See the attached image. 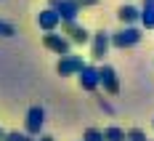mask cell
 Masks as SVG:
<instances>
[{"mask_svg":"<svg viewBox=\"0 0 154 141\" xmlns=\"http://www.w3.org/2000/svg\"><path fill=\"white\" fill-rule=\"evenodd\" d=\"M82 141H104V130H98V128H88V130L82 133Z\"/></svg>","mask_w":154,"mask_h":141,"instance_id":"2e32d148","label":"cell"},{"mask_svg":"<svg viewBox=\"0 0 154 141\" xmlns=\"http://www.w3.org/2000/svg\"><path fill=\"white\" fill-rule=\"evenodd\" d=\"M77 77H80L82 91H96V88L101 85V75H98V69H96V67H91V64H88V67H85Z\"/></svg>","mask_w":154,"mask_h":141,"instance_id":"52a82bcc","label":"cell"},{"mask_svg":"<svg viewBox=\"0 0 154 141\" xmlns=\"http://www.w3.org/2000/svg\"><path fill=\"white\" fill-rule=\"evenodd\" d=\"M37 141H56V139H53V136H40Z\"/></svg>","mask_w":154,"mask_h":141,"instance_id":"44dd1931","label":"cell"},{"mask_svg":"<svg viewBox=\"0 0 154 141\" xmlns=\"http://www.w3.org/2000/svg\"><path fill=\"white\" fill-rule=\"evenodd\" d=\"M98 0H77V5H96Z\"/></svg>","mask_w":154,"mask_h":141,"instance_id":"d6986e66","label":"cell"},{"mask_svg":"<svg viewBox=\"0 0 154 141\" xmlns=\"http://www.w3.org/2000/svg\"><path fill=\"white\" fill-rule=\"evenodd\" d=\"M59 19H61V16L56 14V11H43L40 19H37V24H40L45 32H53L56 27H59Z\"/></svg>","mask_w":154,"mask_h":141,"instance_id":"30bf717a","label":"cell"},{"mask_svg":"<svg viewBox=\"0 0 154 141\" xmlns=\"http://www.w3.org/2000/svg\"><path fill=\"white\" fill-rule=\"evenodd\" d=\"M128 141H149V136H146L143 128H130L128 130Z\"/></svg>","mask_w":154,"mask_h":141,"instance_id":"9a60e30c","label":"cell"},{"mask_svg":"<svg viewBox=\"0 0 154 141\" xmlns=\"http://www.w3.org/2000/svg\"><path fill=\"white\" fill-rule=\"evenodd\" d=\"M14 35H16V27H14V24L0 21V37H14Z\"/></svg>","mask_w":154,"mask_h":141,"instance_id":"e0dca14e","label":"cell"},{"mask_svg":"<svg viewBox=\"0 0 154 141\" xmlns=\"http://www.w3.org/2000/svg\"><path fill=\"white\" fill-rule=\"evenodd\" d=\"M43 123H45L43 107H29V109H27V117H24V133L37 136V133L43 130Z\"/></svg>","mask_w":154,"mask_h":141,"instance_id":"3957f363","label":"cell"},{"mask_svg":"<svg viewBox=\"0 0 154 141\" xmlns=\"http://www.w3.org/2000/svg\"><path fill=\"white\" fill-rule=\"evenodd\" d=\"M98 75H101V88H104L109 96H117V93H120V77H117V69H114L112 64L98 67Z\"/></svg>","mask_w":154,"mask_h":141,"instance_id":"7a4b0ae2","label":"cell"},{"mask_svg":"<svg viewBox=\"0 0 154 141\" xmlns=\"http://www.w3.org/2000/svg\"><path fill=\"white\" fill-rule=\"evenodd\" d=\"M143 3H154V0H143Z\"/></svg>","mask_w":154,"mask_h":141,"instance_id":"603a6c76","label":"cell"},{"mask_svg":"<svg viewBox=\"0 0 154 141\" xmlns=\"http://www.w3.org/2000/svg\"><path fill=\"white\" fill-rule=\"evenodd\" d=\"M109 45H112V37H109V32H96V37L91 40V56L96 61H104L109 53Z\"/></svg>","mask_w":154,"mask_h":141,"instance_id":"5b68a950","label":"cell"},{"mask_svg":"<svg viewBox=\"0 0 154 141\" xmlns=\"http://www.w3.org/2000/svg\"><path fill=\"white\" fill-rule=\"evenodd\" d=\"M3 139H5V133H3V130H0V141H3Z\"/></svg>","mask_w":154,"mask_h":141,"instance_id":"7402d4cb","label":"cell"},{"mask_svg":"<svg viewBox=\"0 0 154 141\" xmlns=\"http://www.w3.org/2000/svg\"><path fill=\"white\" fill-rule=\"evenodd\" d=\"M149 141H152V139H149Z\"/></svg>","mask_w":154,"mask_h":141,"instance_id":"cb8c5ba5","label":"cell"},{"mask_svg":"<svg viewBox=\"0 0 154 141\" xmlns=\"http://www.w3.org/2000/svg\"><path fill=\"white\" fill-rule=\"evenodd\" d=\"M88 64L82 61L80 56H61V61H59V67H56V72L61 75V77H72V75H80L82 69H85Z\"/></svg>","mask_w":154,"mask_h":141,"instance_id":"277c9868","label":"cell"},{"mask_svg":"<svg viewBox=\"0 0 154 141\" xmlns=\"http://www.w3.org/2000/svg\"><path fill=\"white\" fill-rule=\"evenodd\" d=\"M98 101H101V109H104V112H109V114L114 112V109H112V107H109V104H106V99H104V96H98Z\"/></svg>","mask_w":154,"mask_h":141,"instance_id":"ac0fdd59","label":"cell"},{"mask_svg":"<svg viewBox=\"0 0 154 141\" xmlns=\"http://www.w3.org/2000/svg\"><path fill=\"white\" fill-rule=\"evenodd\" d=\"M64 30H66V35H69V40H75L77 45L88 43V30H82L80 24H75V21H69V24H64Z\"/></svg>","mask_w":154,"mask_h":141,"instance_id":"9c48e42d","label":"cell"},{"mask_svg":"<svg viewBox=\"0 0 154 141\" xmlns=\"http://www.w3.org/2000/svg\"><path fill=\"white\" fill-rule=\"evenodd\" d=\"M77 8H80V5H77L75 0H64L61 5L56 8V14L61 16V19H66V24H69V21H75V19H77Z\"/></svg>","mask_w":154,"mask_h":141,"instance_id":"8fae6325","label":"cell"},{"mask_svg":"<svg viewBox=\"0 0 154 141\" xmlns=\"http://www.w3.org/2000/svg\"><path fill=\"white\" fill-rule=\"evenodd\" d=\"M45 48L48 51H53V53H59V56H69V37H64V35H45Z\"/></svg>","mask_w":154,"mask_h":141,"instance_id":"8992f818","label":"cell"},{"mask_svg":"<svg viewBox=\"0 0 154 141\" xmlns=\"http://www.w3.org/2000/svg\"><path fill=\"white\" fill-rule=\"evenodd\" d=\"M104 141H128V130H122L120 125H109L104 128Z\"/></svg>","mask_w":154,"mask_h":141,"instance_id":"4fadbf2b","label":"cell"},{"mask_svg":"<svg viewBox=\"0 0 154 141\" xmlns=\"http://www.w3.org/2000/svg\"><path fill=\"white\" fill-rule=\"evenodd\" d=\"M48 3H51V5H53V8H59V5H61L64 0H48Z\"/></svg>","mask_w":154,"mask_h":141,"instance_id":"ffe728a7","label":"cell"},{"mask_svg":"<svg viewBox=\"0 0 154 141\" xmlns=\"http://www.w3.org/2000/svg\"><path fill=\"white\" fill-rule=\"evenodd\" d=\"M117 19L122 21L125 27H136L141 21V8H136V5H130V3H125L122 8L117 11Z\"/></svg>","mask_w":154,"mask_h":141,"instance_id":"ba28073f","label":"cell"},{"mask_svg":"<svg viewBox=\"0 0 154 141\" xmlns=\"http://www.w3.org/2000/svg\"><path fill=\"white\" fill-rule=\"evenodd\" d=\"M3 141H37V139L29 136V133H24V130H11V133H5Z\"/></svg>","mask_w":154,"mask_h":141,"instance_id":"5bb4252c","label":"cell"},{"mask_svg":"<svg viewBox=\"0 0 154 141\" xmlns=\"http://www.w3.org/2000/svg\"><path fill=\"white\" fill-rule=\"evenodd\" d=\"M141 27L143 30H154V3H143V8H141Z\"/></svg>","mask_w":154,"mask_h":141,"instance_id":"7c38bea8","label":"cell"},{"mask_svg":"<svg viewBox=\"0 0 154 141\" xmlns=\"http://www.w3.org/2000/svg\"><path fill=\"white\" fill-rule=\"evenodd\" d=\"M141 30L138 27H122L120 32L112 35V45L114 48H130V45H138L141 43Z\"/></svg>","mask_w":154,"mask_h":141,"instance_id":"6da1fadb","label":"cell"}]
</instances>
